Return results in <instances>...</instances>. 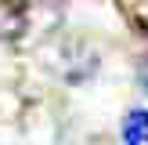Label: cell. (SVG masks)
Listing matches in <instances>:
<instances>
[{
    "instance_id": "6da1fadb",
    "label": "cell",
    "mask_w": 148,
    "mask_h": 145,
    "mask_svg": "<svg viewBox=\"0 0 148 145\" xmlns=\"http://www.w3.org/2000/svg\"><path fill=\"white\" fill-rule=\"evenodd\" d=\"M25 29V7L18 0H0V40H14Z\"/></svg>"
},
{
    "instance_id": "7a4b0ae2",
    "label": "cell",
    "mask_w": 148,
    "mask_h": 145,
    "mask_svg": "<svg viewBox=\"0 0 148 145\" xmlns=\"http://www.w3.org/2000/svg\"><path fill=\"white\" fill-rule=\"evenodd\" d=\"M123 142L127 145H148V109H130L123 120Z\"/></svg>"
},
{
    "instance_id": "3957f363",
    "label": "cell",
    "mask_w": 148,
    "mask_h": 145,
    "mask_svg": "<svg viewBox=\"0 0 148 145\" xmlns=\"http://www.w3.org/2000/svg\"><path fill=\"white\" fill-rule=\"evenodd\" d=\"M141 84L148 87V55H145V62H141Z\"/></svg>"
}]
</instances>
